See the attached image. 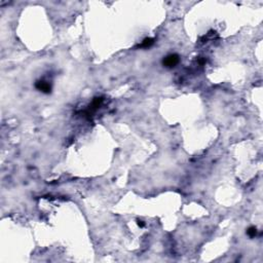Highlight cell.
I'll return each mask as SVG.
<instances>
[{
	"instance_id": "obj_1",
	"label": "cell",
	"mask_w": 263,
	"mask_h": 263,
	"mask_svg": "<svg viewBox=\"0 0 263 263\" xmlns=\"http://www.w3.org/2000/svg\"><path fill=\"white\" fill-rule=\"evenodd\" d=\"M179 63V57L177 55H169L168 57H166L162 61V64L164 66H166L167 68H173L175 67L177 64Z\"/></svg>"
},
{
	"instance_id": "obj_2",
	"label": "cell",
	"mask_w": 263,
	"mask_h": 263,
	"mask_svg": "<svg viewBox=\"0 0 263 263\" xmlns=\"http://www.w3.org/2000/svg\"><path fill=\"white\" fill-rule=\"evenodd\" d=\"M35 86H36L37 90L42 93H44V94H50V91H52V86H50V84L48 83V82L44 81V80H39V81H37L36 84H35Z\"/></svg>"
},
{
	"instance_id": "obj_3",
	"label": "cell",
	"mask_w": 263,
	"mask_h": 263,
	"mask_svg": "<svg viewBox=\"0 0 263 263\" xmlns=\"http://www.w3.org/2000/svg\"><path fill=\"white\" fill-rule=\"evenodd\" d=\"M153 43H154V39H153V38H146V39L143 40V42H142L141 44H140L139 47H141V48H148V47H150V46L152 45Z\"/></svg>"
},
{
	"instance_id": "obj_4",
	"label": "cell",
	"mask_w": 263,
	"mask_h": 263,
	"mask_svg": "<svg viewBox=\"0 0 263 263\" xmlns=\"http://www.w3.org/2000/svg\"><path fill=\"white\" fill-rule=\"evenodd\" d=\"M247 235H249V237H257V235H258V230H257V228H256L255 226H251V227H249L248 228V230H247Z\"/></svg>"
},
{
	"instance_id": "obj_5",
	"label": "cell",
	"mask_w": 263,
	"mask_h": 263,
	"mask_svg": "<svg viewBox=\"0 0 263 263\" xmlns=\"http://www.w3.org/2000/svg\"><path fill=\"white\" fill-rule=\"evenodd\" d=\"M138 225H139L140 227H144L145 226V223L142 220H138Z\"/></svg>"
}]
</instances>
